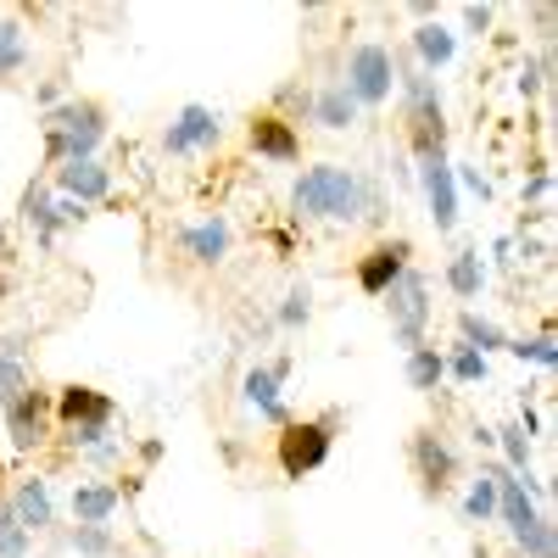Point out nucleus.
<instances>
[{"mask_svg": "<svg viewBox=\"0 0 558 558\" xmlns=\"http://www.w3.org/2000/svg\"><path fill=\"white\" fill-rule=\"evenodd\" d=\"M291 207L296 218H330V223H352L375 207V191L341 162H318L291 184Z\"/></svg>", "mask_w": 558, "mask_h": 558, "instance_id": "f257e3e1", "label": "nucleus"}, {"mask_svg": "<svg viewBox=\"0 0 558 558\" xmlns=\"http://www.w3.org/2000/svg\"><path fill=\"white\" fill-rule=\"evenodd\" d=\"M107 140V112L96 101H68L45 118V151L57 162H89Z\"/></svg>", "mask_w": 558, "mask_h": 558, "instance_id": "f03ea898", "label": "nucleus"}, {"mask_svg": "<svg viewBox=\"0 0 558 558\" xmlns=\"http://www.w3.org/2000/svg\"><path fill=\"white\" fill-rule=\"evenodd\" d=\"M402 96H408V134L418 157H436L447 146V112H441V89L430 73L408 68L402 73Z\"/></svg>", "mask_w": 558, "mask_h": 558, "instance_id": "7ed1b4c3", "label": "nucleus"}, {"mask_svg": "<svg viewBox=\"0 0 558 558\" xmlns=\"http://www.w3.org/2000/svg\"><path fill=\"white\" fill-rule=\"evenodd\" d=\"M386 307H391V324H397V347L413 352L425 347V324H430V279L418 268H402L397 286L386 291Z\"/></svg>", "mask_w": 558, "mask_h": 558, "instance_id": "20e7f679", "label": "nucleus"}, {"mask_svg": "<svg viewBox=\"0 0 558 558\" xmlns=\"http://www.w3.org/2000/svg\"><path fill=\"white\" fill-rule=\"evenodd\" d=\"M352 89V101L357 107H380L391 96V84H397V57H391V45H375V39H363L352 45V57H347V78Z\"/></svg>", "mask_w": 558, "mask_h": 558, "instance_id": "39448f33", "label": "nucleus"}, {"mask_svg": "<svg viewBox=\"0 0 558 558\" xmlns=\"http://www.w3.org/2000/svg\"><path fill=\"white\" fill-rule=\"evenodd\" d=\"M330 418H291L286 436H279V470L286 481H302L313 470H324V458H330Z\"/></svg>", "mask_w": 558, "mask_h": 558, "instance_id": "423d86ee", "label": "nucleus"}, {"mask_svg": "<svg viewBox=\"0 0 558 558\" xmlns=\"http://www.w3.org/2000/svg\"><path fill=\"white\" fill-rule=\"evenodd\" d=\"M418 184H425V202H430L436 229H441V235H452V229H458V184H452V162H447V151L418 157Z\"/></svg>", "mask_w": 558, "mask_h": 558, "instance_id": "0eeeda50", "label": "nucleus"}, {"mask_svg": "<svg viewBox=\"0 0 558 558\" xmlns=\"http://www.w3.org/2000/svg\"><path fill=\"white\" fill-rule=\"evenodd\" d=\"M286 375H291V357H274V363H257V368H246V380H241L246 402H252V408L268 418V425H279V430L291 425L286 402H279V386H286Z\"/></svg>", "mask_w": 558, "mask_h": 558, "instance_id": "6e6552de", "label": "nucleus"}, {"mask_svg": "<svg viewBox=\"0 0 558 558\" xmlns=\"http://www.w3.org/2000/svg\"><path fill=\"white\" fill-rule=\"evenodd\" d=\"M218 112L213 107H184L173 123H168V134H162V151H173V157H191V151H207V146H218Z\"/></svg>", "mask_w": 558, "mask_h": 558, "instance_id": "1a4fd4ad", "label": "nucleus"}, {"mask_svg": "<svg viewBox=\"0 0 558 558\" xmlns=\"http://www.w3.org/2000/svg\"><path fill=\"white\" fill-rule=\"evenodd\" d=\"M402 268H408V241H386V246H375V252H363V263H357V291H363V296H386V291L397 286Z\"/></svg>", "mask_w": 558, "mask_h": 558, "instance_id": "9d476101", "label": "nucleus"}, {"mask_svg": "<svg viewBox=\"0 0 558 558\" xmlns=\"http://www.w3.org/2000/svg\"><path fill=\"white\" fill-rule=\"evenodd\" d=\"M252 151H257V157H268V162H296V157H302L296 123H291V118H279V112L252 118Z\"/></svg>", "mask_w": 558, "mask_h": 558, "instance_id": "9b49d317", "label": "nucleus"}, {"mask_svg": "<svg viewBox=\"0 0 558 558\" xmlns=\"http://www.w3.org/2000/svg\"><path fill=\"white\" fill-rule=\"evenodd\" d=\"M57 184H62V196L78 202V207L112 196V173H107L96 157H89V162H62V168H57Z\"/></svg>", "mask_w": 558, "mask_h": 558, "instance_id": "f8f14e48", "label": "nucleus"}, {"mask_svg": "<svg viewBox=\"0 0 558 558\" xmlns=\"http://www.w3.org/2000/svg\"><path fill=\"white\" fill-rule=\"evenodd\" d=\"M57 413H62L68 430H78V425H112V397L89 391V386H68L57 397Z\"/></svg>", "mask_w": 558, "mask_h": 558, "instance_id": "ddd939ff", "label": "nucleus"}, {"mask_svg": "<svg viewBox=\"0 0 558 558\" xmlns=\"http://www.w3.org/2000/svg\"><path fill=\"white\" fill-rule=\"evenodd\" d=\"M307 112H313V123H318V129H352L363 107L352 101V89H347V84L336 78V84L313 89V107H307Z\"/></svg>", "mask_w": 558, "mask_h": 558, "instance_id": "4468645a", "label": "nucleus"}, {"mask_svg": "<svg viewBox=\"0 0 558 558\" xmlns=\"http://www.w3.org/2000/svg\"><path fill=\"white\" fill-rule=\"evenodd\" d=\"M413 51H418V73H430V68H447L458 57V34L436 17V23H418L413 28Z\"/></svg>", "mask_w": 558, "mask_h": 558, "instance_id": "2eb2a0df", "label": "nucleus"}, {"mask_svg": "<svg viewBox=\"0 0 558 558\" xmlns=\"http://www.w3.org/2000/svg\"><path fill=\"white\" fill-rule=\"evenodd\" d=\"M492 475H497V514H502V525H508V531L531 525V520H536V502H531L525 481H514L508 470H492Z\"/></svg>", "mask_w": 558, "mask_h": 558, "instance_id": "dca6fc26", "label": "nucleus"}, {"mask_svg": "<svg viewBox=\"0 0 558 558\" xmlns=\"http://www.w3.org/2000/svg\"><path fill=\"white\" fill-rule=\"evenodd\" d=\"M184 252H191L196 263H223L229 257V223L223 218H202V223H191L184 229Z\"/></svg>", "mask_w": 558, "mask_h": 558, "instance_id": "f3484780", "label": "nucleus"}, {"mask_svg": "<svg viewBox=\"0 0 558 558\" xmlns=\"http://www.w3.org/2000/svg\"><path fill=\"white\" fill-rule=\"evenodd\" d=\"M12 514L23 520V531H51V486L45 481H23L17 486V497H12Z\"/></svg>", "mask_w": 558, "mask_h": 558, "instance_id": "a211bd4d", "label": "nucleus"}, {"mask_svg": "<svg viewBox=\"0 0 558 558\" xmlns=\"http://www.w3.org/2000/svg\"><path fill=\"white\" fill-rule=\"evenodd\" d=\"M7 425H12V447H34L39 441V430H45V397L39 391H28V397H17L12 408H7Z\"/></svg>", "mask_w": 558, "mask_h": 558, "instance_id": "6ab92c4d", "label": "nucleus"}, {"mask_svg": "<svg viewBox=\"0 0 558 558\" xmlns=\"http://www.w3.org/2000/svg\"><path fill=\"white\" fill-rule=\"evenodd\" d=\"M481 286H486V263H481V252H452V263H447V291H452L458 302H475Z\"/></svg>", "mask_w": 558, "mask_h": 558, "instance_id": "aec40b11", "label": "nucleus"}, {"mask_svg": "<svg viewBox=\"0 0 558 558\" xmlns=\"http://www.w3.org/2000/svg\"><path fill=\"white\" fill-rule=\"evenodd\" d=\"M413 458H418V475H425V486H430V492H441V486H447V475H452V452H447V441L425 430V436L413 441Z\"/></svg>", "mask_w": 558, "mask_h": 558, "instance_id": "412c9836", "label": "nucleus"}, {"mask_svg": "<svg viewBox=\"0 0 558 558\" xmlns=\"http://www.w3.org/2000/svg\"><path fill=\"white\" fill-rule=\"evenodd\" d=\"M112 508H118L112 486H73V520L78 525H107Z\"/></svg>", "mask_w": 558, "mask_h": 558, "instance_id": "4be33fe9", "label": "nucleus"}, {"mask_svg": "<svg viewBox=\"0 0 558 558\" xmlns=\"http://www.w3.org/2000/svg\"><path fill=\"white\" fill-rule=\"evenodd\" d=\"M17 397H28V368H23V341L0 347V408H12Z\"/></svg>", "mask_w": 558, "mask_h": 558, "instance_id": "5701e85b", "label": "nucleus"}, {"mask_svg": "<svg viewBox=\"0 0 558 558\" xmlns=\"http://www.w3.org/2000/svg\"><path fill=\"white\" fill-rule=\"evenodd\" d=\"M441 380H447V357L436 347H413L408 352V386L413 391H436Z\"/></svg>", "mask_w": 558, "mask_h": 558, "instance_id": "b1692460", "label": "nucleus"}, {"mask_svg": "<svg viewBox=\"0 0 558 558\" xmlns=\"http://www.w3.org/2000/svg\"><path fill=\"white\" fill-rule=\"evenodd\" d=\"M458 336H463V347H470V352H481V357L508 347V336L497 330L492 318H481V313H458Z\"/></svg>", "mask_w": 558, "mask_h": 558, "instance_id": "393cba45", "label": "nucleus"}, {"mask_svg": "<svg viewBox=\"0 0 558 558\" xmlns=\"http://www.w3.org/2000/svg\"><path fill=\"white\" fill-rule=\"evenodd\" d=\"M463 520H475V525L497 520V475H492V470H481V475H475L470 497H463Z\"/></svg>", "mask_w": 558, "mask_h": 558, "instance_id": "a878e982", "label": "nucleus"}, {"mask_svg": "<svg viewBox=\"0 0 558 558\" xmlns=\"http://www.w3.org/2000/svg\"><path fill=\"white\" fill-rule=\"evenodd\" d=\"M23 218H28V223L39 229V241H51V235H57V229H62V223H57V202H51V196H45V191H39V184H34V191L23 196Z\"/></svg>", "mask_w": 558, "mask_h": 558, "instance_id": "bb28decb", "label": "nucleus"}, {"mask_svg": "<svg viewBox=\"0 0 558 558\" xmlns=\"http://www.w3.org/2000/svg\"><path fill=\"white\" fill-rule=\"evenodd\" d=\"M23 62H28V39H23V28H17V23H0V78L23 73Z\"/></svg>", "mask_w": 558, "mask_h": 558, "instance_id": "cd10ccee", "label": "nucleus"}, {"mask_svg": "<svg viewBox=\"0 0 558 558\" xmlns=\"http://www.w3.org/2000/svg\"><path fill=\"white\" fill-rule=\"evenodd\" d=\"M514 542H520V553H525V558H558V542H553V525H547L542 514H536L531 525H520V531H514Z\"/></svg>", "mask_w": 558, "mask_h": 558, "instance_id": "c85d7f7f", "label": "nucleus"}, {"mask_svg": "<svg viewBox=\"0 0 558 558\" xmlns=\"http://www.w3.org/2000/svg\"><path fill=\"white\" fill-rule=\"evenodd\" d=\"M447 375H452V380H463V386H481V380L492 375V363H486L481 352H470V347H458V352L447 357Z\"/></svg>", "mask_w": 558, "mask_h": 558, "instance_id": "c756f323", "label": "nucleus"}, {"mask_svg": "<svg viewBox=\"0 0 558 558\" xmlns=\"http://www.w3.org/2000/svg\"><path fill=\"white\" fill-rule=\"evenodd\" d=\"M508 352H514L520 363H536V368H553V363H558V347H553L547 330H542L536 341H508Z\"/></svg>", "mask_w": 558, "mask_h": 558, "instance_id": "7c9ffc66", "label": "nucleus"}, {"mask_svg": "<svg viewBox=\"0 0 558 558\" xmlns=\"http://www.w3.org/2000/svg\"><path fill=\"white\" fill-rule=\"evenodd\" d=\"M28 553V531L12 508H0V558H23Z\"/></svg>", "mask_w": 558, "mask_h": 558, "instance_id": "2f4dec72", "label": "nucleus"}, {"mask_svg": "<svg viewBox=\"0 0 558 558\" xmlns=\"http://www.w3.org/2000/svg\"><path fill=\"white\" fill-rule=\"evenodd\" d=\"M73 547L84 558H101V553H112V536H107V525H78L73 531Z\"/></svg>", "mask_w": 558, "mask_h": 558, "instance_id": "473e14b6", "label": "nucleus"}, {"mask_svg": "<svg viewBox=\"0 0 558 558\" xmlns=\"http://www.w3.org/2000/svg\"><path fill=\"white\" fill-rule=\"evenodd\" d=\"M497 441H502V452H508V463H514V470H525V463H531V436H525L520 425L497 430Z\"/></svg>", "mask_w": 558, "mask_h": 558, "instance_id": "72a5a7b5", "label": "nucleus"}, {"mask_svg": "<svg viewBox=\"0 0 558 558\" xmlns=\"http://www.w3.org/2000/svg\"><path fill=\"white\" fill-rule=\"evenodd\" d=\"M307 313H313V296H307V286H296V291L286 296V307H279V324H286V330H296V324H307Z\"/></svg>", "mask_w": 558, "mask_h": 558, "instance_id": "f704fd0d", "label": "nucleus"}, {"mask_svg": "<svg viewBox=\"0 0 558 558\" xmlns=\"http://www.w3.org/2000/svg\"><path fill=\"white\" fill-rule=\"evenodd\" d=\"M452 184H463V191H475L481 202L492 196V179H486L481 168H452Z\"/></svg>", "mask_w": 558, "mask_h": 558, "instance_id": "c9c22d12", "label": "nucleus"}, {"mask_svg": "<svg viewBox=\"0 0 558 558\" xmlns=\"http://www.w3.org/2000/svg\"><path fill=\"white\" fill-rule=\"evenodd\" d=\"M492 17H497L492 7H463V28H470V34H486V28H492Z\"/></svg>", "mask_w": 558, "mask_h": 558, "instance_id": "e433bc0d", "label": "nucleus"}, {"mask_svg": "<svg viewBox=\"0 0 558 558\" xmlns=\"http://www.w3.org/2000/svg\"><path fill=\"white\" fill-rule=\"evenodd\" d=\"M547 191H553V173L542 168V173H536V179L525 184V196H531V202H547Z\"/></svg>", "mask_w": 558, "mask_h": 558, "instance_id": "4c0bfd02", "label": "nucleus"}, {"mask_svg": "<svg viewBox=\"0 0 558 558\" xmlns=\"http://www.w3.org/2000/svg\"><path fill=\"white\" fill-rule=\"evenodd\" d=\"M0 257H12V241H7V229H0Z\"/></svg>", "mask_w": 558, "mask_h": 558, "instance_id": "58836bf2", "label": "nucleus"}]
</instances>
